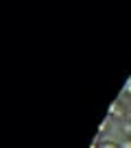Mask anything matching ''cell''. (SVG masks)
<instances>
[{
    "label": "cell",
    "instance_id": "5",
    "mask_svg": "<svg viewBox=\"0 0 131 148\" xmlns=\"http://www.w3.org/2000/svg\"><path fill=\"white\" fill-rule=\"evenodd\" d=\"M122 131H125V133L129 135V139H131V122H127V124L122 126Z\"/></svg>",
    "mask_w": 131,
    "mask_h": 148
},
{
    "label": "cell",
    "instance_id": "6",
    "mask_svg": "<svg viewBox=\"0 0 131 148\" xmlns=\"http://www.w3.org/2000/svg\"><path fill=\"white\" fill-rule=\"evenodd\" d=\"M120 148H131V139H125V142L120 144Z\"/></svg>",
    "mask_w": 131,
    "mask_h": 148
},
{
    "label": "cell",
    "instance_id": "4",
    "mask_svg": "<svg viewBox=\"0 0 131 148\" xmlns=\"http://www.w3.org/2000/svg\"><path fill=\"white\" fill-rule=\"evenodd\" d=\"M107 129H109V120H105L103 124H101V129H98V133L103 135V133H105V131H107Z\"/></svg>",
    "mask_w": 131,
    "mask_h": 148
},
{
    "label": "cell",
    "instance_id": "1",
    "mask_svg": "<svg viewBox=\"0 0 131 148\" xmlns=\"http://www.w3.org/2000/svg\"><path fill=\"white\" fill-rule=\"evenodd\" d=\"M125 120L127 118V107L122 105L120 100H116V102H112L109 105V111H107V120Z\"/></svg>",
    "mask_w": 131,
    "mask_h": 148
},
{
    "label": "cell",
    "instance_id": "3",
    "mask_svg": "<svg viewBox=\"0 0 131 148\" xmlns=\"http://www.w3.org/2000/svg\"><path fill=\"white\" fill-rule=\"evenodd\" d=\"M122 94H125V96H131V79L125 83V87H122Z\"/></svg>",
    "mask_w": 131,
    "mask_h": 148
},
{
    "label": "cell",
    "instance_id": "2",
    "mask_svg": "<svg viewBox=\"0 0 131 148\" xmlns=\"http://www.w3.org/2000/svg\"><path fill=\"white\" fill-rule=\"evenodd\" d=\"M98 148H120V144H114V142H101Z\"/></svg>",
    "mask_w": 131,
    "mask_h": 148
}]
</instances>
